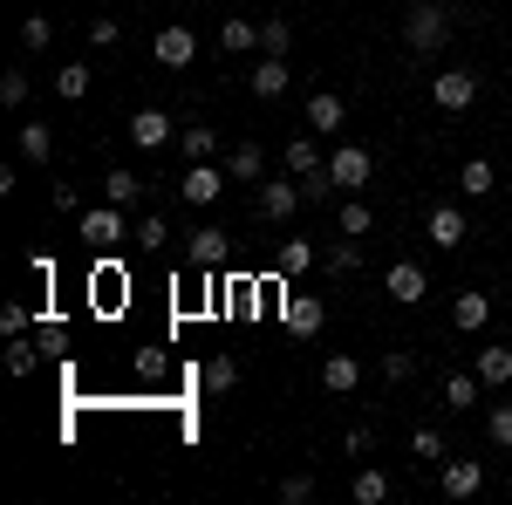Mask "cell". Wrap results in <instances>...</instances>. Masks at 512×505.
<instances>
[{"instance_id": "obj_17", "label": "cell", "mask_w": 512, "mask_h": 505, "mask_svg": "<svg viewBox=\"0 0 512 505\" xmlns=\"http://www.w3.org/2000/svg\"><path fill=\"white\" fill-rule=\"evenodd\" d=\"M485 321H492V294H458V301H451V328H465V335H478V328H485Z\"/></svg>"}, {"instance_id": "obj_21", "label": "cell", "mask_w": 512, "mask_h": 505, "mask_svg": "<svg viewBox=\"0 0 512 505\" xmlns=\"http://www.w3.org/2000/svg\"><path fill=\"white\" fill-rule=\"evenodd\" d=\"M458 192H465V198H492V192H499V171H492L485 157H472V164L458 171Z\"/></svg>"}, {"instance_id": "obj_25", "label": "cell", "mask_w": 512, "mask_h": 505, "mask_svg": "<svg viewBox=\"0 0 512 505\" xmlns=\"http://www.w3.org/2000/svg\"><path fill=\"white\" fill-rule=\"evenodd\" d=\"M260 164H267V151H260V144H233V151H226L233 185H253V178H260Z\"/></svg>"}, {"instance_id": "obj_33", "label": "cell", "mask_w": 512, "mask_h": 505, "mask_svg": "<svg viewBox=\"0 0 512 505\" xmlns=\"http://www.w3.org/2000/svg\"><path fill=\"white\" fill-rule=\"evenodd\" d=\"M369 226H376V212H369V198L355 192L349 205H342V233H349V239H362V233H369Z\"/></svg>"}, {"instance_id": "obj_44", "label": "cell", "mask_w": 512, "mask_h": 505, "mask_svg": "<svg viewBox=\"0 0 512 505\" xmlns=\"http://www.w3.org/2000/svg\"><path fill=\"white\" fill-rule=\"evenodd\" d=\"M117 21H103V14H96V21H89V48H117Z\"/></svg>"}, {"instance_id": "obj_37", "label": "cell", "mask_w": 512, "mask_h": 505, "mask_svg": "<svg viewBox=\"0 0 512 505\" xmlns=\"http://www.w3.org/2000/svg\"><path fill=\"white\" fill-rule=\"evenodd\" d=\"M164 239H171V226H164L158 212H144V219H137V246H144V253H158Z\"/></svg>"}, {"instance_id": "obj_8", "label": "cell", "mask_w": 512, "mask_h": 505, "mask_svg": "<svg viewBox=\"0 0 512 505\" xmlns=\"http://www.w3.org/2000/svg\"><path fill=\"white\" fill-rule=\"evenodd\" d=\"M171 137H178V117H171V110H137V117H130V144H137V151H164Z\"/></svg>"}, {"instance_id": "obj_1", "label": "cell", "mask_w": 512, "mask_h": 505, "mask_svg": "<svg viewBox=\"0 0 512 505\" xmlns=\"http://www.w3.org/2000/svg\"><path fill=\"white\" fill-rule=\"evenodd\" d=\"M403 41H410L417 55H437V48L451 41V14H444L437 0H417V7H410V21H403Z\"/></svg>"}, {"instance_id": "obj_22", "label": "cell", "mask_w": 512, "mask_h": 505, "mask_svg": "<svg viewBox=\"0 0 512 505\" xmlns=\"http://www.w3.org/2000/svg\"><path fill=\"white\" fill-rule=\"evenodd\" d=\"M178 151H185V164H198V157H219V130L185 123V130H178Z\"/></svg>"}, {"instance_id": "obj_43", "label": "cell", "mask_w": 512, "mask_h": 505, "mask_svg": "<svg viewBox=\"0 0 512 505\" xmlns=\"http://www.w3.org/2000/svg\"><path fill=\"white\" fill-rule=\"evenodd\" d=\"M0 335L21 342V335H28V308H0Z\"/></svg>"}, {"instance_id": "obj_24", "label": "cell", "mask_w": 512, "mask_h": 505, "mask_svg": "<svg viewBox=\"0 0 512 505\" xmlns=\"http://www.w3.org/2000/svg\"><path fill=\"white\" fill-rule=\"evenodd\" d=\"M219 48H226V55H246V48H260V21H219Z\"/></svg>"}, {"instance_id": "obj_10", "label": "cell", "mask_w": 512, "mask_h": 505, "mask_svg": "<svg viewBox=\"0 0 512 505\" xmlns=\"http://www.w3.org/2000/svg\"><path fill=\"white\" fill-rule=\"evenodd\" d=\"M76 233L89 239V246H117V239H123V205H110V198L89 205V212L76 219Z\"/></svg>"}, {"instance_id": "obj_6", "label": "cell", "mask_w": 512, "mask_h": 505, "mask_svg": "<svg viewBox=\"0 0 512 505\" xmlns=\"http://www.w3.org/2000/svg\"><path fill=\"white\" fill-rule=\"evenodd\" d=\"M328 178H335V192H369V151L342 144V151L328 157Z\"/></svg>"}, {"instance_id": "obj_7", "label": "cell", "mask_w": 512, "mask_h": 505, "mask_svg": "<svg viewBox=\"0 0 512 505\" xmlns=\"http://www.w3.org/2000/svg\"><path fill=\"white\" fill-rule=\"evenodd\" d=\"M280 321L294 335H321L328 328V301H315V294H280Z\"/></svg>"}, {"instance_id": "obj_40", "label": "cell", "mask_w": 512, "mask_h": 505, "mask_svg": "<svg viewBox=\"0 0 512 505\" xmlns=\"http://www.w3.org/2000/svg\"><path fill=\"white\" fill-rule=\"evenodd\" d=\"M280 499H287V505H308V499H315V478H308V471L280 478Z\"/></svg>"}, {"instance_id": "obj_19", "label": "cell", "mask_w": 512, "mask_h": 505, "mask_svg": "<svg viewBox=\"0 0 512 505\" xmlns=\"http://www.w3.org/2000/svg\"><path fill=\"white\" fill-rule=\"evenodd\" d=\"M274 267H280V280H294V273H308V267H315V239H280Z\"/></svg>"}, {"instance_id": "obj_18", "label": "cell", "mask_w": 512, "mask_h": 505, "mask_svg": "<svg viewBox=\"0 0 512 505\" xmlns=\"http://www.w3.org/2000/svg\"><path fill=\"white\" fill-rule=\"evenodd\" d=\"M355 383H362V362H355V355H328V362H321V389H328V396H349Z\"/></svg>"}, {"instance_id": "obj_16", "label": "cell", "mask_w": 512, "mask_h": 505, "mask_svg": "<svg viewBox=\"0 0 512 505\" xmlns=\"http://www.w3.org/2000/svg\"><path fill=\"white\" fill-rule=\"evenodd\" d=\"M342 117H349V103H342L335 89H315V96H308V130H315V137L342 130Z\"/></svg>"}, {"instance_id": "obj_2", "label": "cell", "mask_w": 512, "mask_h": 505, "mask_svg": "<svg viewBox=\"0 0 512 505\" xmlns=\"http://www.w3.org/2000/svg\"><path fill=\"white\" fill-rule=\"evenodd\" d=\"M226 185H233V171H219L212 157H198V164H185V178H178V198L205 212V205H219V198H226Z\"/></svg>"}, {"instance_id": "obj_35", "label": "cell", "mask_w": 512, "mask_h": 505, "mask_svg": "<svg viewBox=\"0 0 512 505\" xmlns=\"http://www.w3.org/2000/svg\"><path fill=\"white\" fill-rule=\"evenodd\" d=\"M0 103H7V110L28 103V69H0Z\"/></svg>"}, {"instance_id": "obj_36", "label": "cell", "mask_w": 512, "mask_h": 505, "mask_svg": "<svg viewBox=\"0 0 512 505\" xmlns=\"http://www.w3.org/2000/svg\"><path fill=\"white\" fill-rule=\"evenodd\" d=\"M41 342H7V369H14V376H35V369H41Z\"/></svg>"}, {"instance_id": "obj_45", "label": "cell", "mask_w": 512, "mask_h": 505, "mask_svg": "<svg viewBox=\"0 0 512 505\" xmlns=\"http://www.w3.org/2000/svg\"><path fill=\"white\" fill-rule=\"evenodd\" d=\"M55 212H82V192H76V185H55Z\"/></svg>"}, {"instance_id": "obj_15", "label": "cell", "mask_w": 512, "mask_h": 505, "mask_svg": "<svg viewBox=\"0 0 512 505\" xmlns=\"http://www.w3.org/2000/svg\"><path fill=\"white\" fill-rule=\"evenodd\" d=\"M280 164H287V178H328V157L315 151V137H294L280 151Z\"/></svg>"}, {"instance_id": "obj_3", "label": "cell", "mask_w": 512, "mask_h": 505, "mask_svg": "<svg viewBox=\"0 0 512 505\" xmlns=\"http://www.w3.org/2000/svg\"><path fill=\"white\" fill-rule=\"evenodd\" d=\"M431 103L444 110V117L472 110L478 103V69H444V76H431Z\"/></svg>"}, {"instance_id": "obj_32", "label": "cell", "mask_w": 512, "mask_h": 505, "mask_svg": "<svg viewBox=\"0 0 512 505\" xmlns=\"http://www.w3.org/2000/svg\"><path fill=\"white\" fill-rule=\"evenodd\" d=\"M321 267H328V273H355V267H362V246L342 233L335 246H328V253H321Z\"/></svg>"}, {"instance_id": "obj_13", "label": "cell", "mask_w": 512, "mask_h": 505, "mask_svg": "<svg viewBox=\"0 0 512 505\" xmlns=\"http://www.w3.org/2000/svg\"><path fill=\"white\" fill-rule=\"evenodd\" d=\"M437 485H444V499H478L485 492V465L478 458H444V478Z\"/></svg>"}, {"instance_id": "obj_14", "label": "cell", "mask_w": 512, "mask_h": 505, "mask_svg": "<svg viewBox=\"0 0 512 505\" xmlns=\"http://www.w3.org/2000/svg\"><path fill=\"white\" fill-rule=\"evenodd\" d=\"M253 96L260 103H274V96H287V82H294V69H287V55H260V69H253Z\"/></svg>"}, {"instance_id": "obj_5", "label": "cell", "mask_w": 512, "mask_h": 505, "mask_svg": "<svg viewBox=\"0 0 512 505\" xmlns=\"http://www.w3.org/2000/svg\"><path fill=\"white\" fill-rule=\"evenodd\" d=\"M151 55H158L164 69H192V55H198V35L185 28V21H171V28H158V35H151Z\"/></svg>"}, {"instance_id": "obj_4", "label": "cell", "mask_w": 512, "mask_h": 505, "mask_svg": "<svg viewBox=\"0 0 512 505\" xmlns=\"http://www.w3.org/2000/svg\"><path fill=\"white\" fill-rule=\"evenodd\" d=\"M383 294H390L396 308H424V294H431V273L417 267V260H390V273H383Z\"/></svg>"}, {"instance_id": "obj_41", "label": "cell", "mask_w": 512, "mask_h": 505, "mask_svg": "<svg viewBox=\"0 0 512 505\" xmlns=\"http://www.w3.org/2000/svg\"><path fill=\"white\" fill-rule=\"evenodd\" d=\"M485 430H492V444H499V451H512V403H499V410L485 417Z\"/></svg>"}, {"instance_id": "obj_12", "label": "cell", "mask_w": 512, "mask_h": 505, "mask_svg": "<svg viewBox=\"0 0 512 505\" xmlns=\"http://www.w3.org/2000/svg\"><path fill=\"white\" fill-rule=\"evenodd\" d=\"M226 253H233V239L219 233V226H198V233L185 239V260H192V267H205V273L226 267Z\"/></svg>"}, {"instance_id": "obj_30", "label": "cell", "mask_w": 512, "mask_h": 505, "mask_svg": "<svg viewBox=\"0 0 512 505\" xmlns=\"http://www.w3.org/2000/svg\"><path fill=\"white\" fill-rule=\"evenodd\" d=\"M55 96L82 103V96H89V62H62V69H55Z\"/></svg>"}, {"instance_id": "obj_29", "label": "cell", "mask_w": 512, "mask_h": 505, "mask_svg": "<svg viewBox=\"0 0 512 505\" xmlns=\"http://www.w3.org/2000/svg\"><path fill=\"white\" fill-rule=\"evenodd\" d=\"M349 492H355V505H383V499H390V471L362 465V471H355V485H349Z\"/></svg>"}, {"instance_id": "obj_28", "label": "cell", "mask_w": 512, "mask_h": 505, "mask_svg": "<svg viewBox=\"0 0 512 505\" xmlns=\"http://www.w3.org/2000/svg\"><path fill=\"white\" fill-rule=\"evenodd\" d=\"M478 383H485V389H506L512 383V349H478Z\"/></svg>"}, {"instance_id": "obj_9", "label": "cell", "mask_w": 512, "mask_h": 505, "mask_svg": "<svg viewBox=\"0 0 512 505\" xmlns=\"http://www.w3.org/2000/svg\"><path fill=\"white\" fill-rule=\"evenodd\" d=\"M308 205V192H301V178H287V185H267L260 178V219H274V226H287L294 212Z\"/></svg>"}, {"instance_id": "obj_20", "label": "cell", "mask_w": 512, "mask_h": 505, "mask_svg": "<svg viewBox=\"0 0 512 505\" xmlns=\"http://www.w3.org/2000/svg\"><path fill=\"white\" fill-rule=\"evenodd\" d=\"M198 383H205V396H226V389H239V362L233 355H212V362L198 369Z\"/></svg>"}, {"instance_id": "obj_42", "label": "cell", "mask_w": 512, "mask_h": 505, "mask_svg": "<svg viewBox=\"0 0 512 505\" xmlns=\"http://www.w3.org/2000/svg\"><path fill=\"white\" fill-rule=\"evenodd\" d=\"M410 369H417V355H410V349H390V355H383V376H390V383H410Z\"/></svg>"}, {"instance_id": "obj_11", "label": "cell", "mask_w": 512, "mask_h": 505, "mask_svg": "<svg viewBox=\"0 0 512 505\" xmlns=\"http://www.w3.org/2000/svg\"><path fill=\"white\" fill-rule=\"evenodd\" d=\"M424 233H431V246H444V253H458V246L472 239V219H465L458 205H437L431 219H424Z\"/></svg>"}, {"instance_id": "obj_23", "label": "cell", "mask_w": 512, "mask_h": 505, "mask_svg": "<svg viewBox=\"0 0 512 505\" xmlns=\"http://www.w3.org/2000/svg\"><path fill=\"white\" fill-rule=\"evenodd\" d=\"M444 410H478V369L444 376Z\"/></svg>"}, {"instance_id": "obj_26", "label": "cell", "mask_w": 512, "mask_h": 505, "mask_svg": "<svg viewBox=\"0 0 512 505\" xmlns=\"http://www.w3.org/2000/svg\"><path fill=\"white\" fill-rule=\"evenodd\" d=\"M103 198H110V205H137V198H144V178H137L130 164H117V171L103 178Z\"/></svg>"}, {"instance_id": "obj_34", "label": "cell", "mask_w": 512, "mask_h": 505, "mask_svg": "<svg viewBox=\"0 0 512 505\" xmlns=\"http://www.w3.org/2000/svg\"><path fill=\"white\" fill-rule=\"evenodd\" d=\"M410 451H417L424 465H437V458H444L451 444H444V430H437V424H417V437H410Z\"/></svg>"}, {"instance_id": "obj_31", "label": "cell", "mask_w": 512, "mask_h": 505, "mask_svg": "<svg viewBox=\"0 0 512 505\" xmlns=\"http://www.w3.org/2000/svg\"><path fill=\"white\" fill-rule=\"evenodd\" d=\"M89 301H96V308H103V314H117V308H123V273L110 267V273H103V280H89Z\"/></svg>"}, {"instance_id": "obj_39", "label": "cell", "mask_w": 512, "mask_h": 505, "mask_svg": "<svg viewBox=\"0 0 512 505\" xmlns=\"http://www.w3.org/2000/svg\"><path fill=\"white\" fill-rule=\"evenodd\" d=\"M287 41H294L287 21H260V48H267V55H287Z\"/></svg>"}, {"instance_id": "obj_38", "label": "cell", "mask_w": 512, "mask_h": 505, "mask_svg": "<svg viewBox=\"0 0 512 505\" xmlns=\"http://www.w3.org/2000/svg\"><path fill=\"white\" fill-rule=\"evenodd\" d=\"M21 41H28V48H48V41H55V21H48V14H28V21H21Z\"/></svg>"}, {"instance_id": "obj_27", "label": "cell", "mask_w": 512, "mask_h": 505, "mask_svg": "<svg viewBox=\"0 0 512 505\" xmlns=\"http://www.w3.org/2000/svg\"><path fill=\"white\" fill-rule=\"evenodd\" d=\"M21 157H28V164H48V157H55V130H48V123H21Z\"/></svg>"}]
</instances>
